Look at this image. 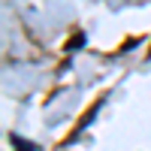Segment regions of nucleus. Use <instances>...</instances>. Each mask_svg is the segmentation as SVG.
<instances>
[{
    "mask_svg": "<svg viewBox=\"0 0 151 151\" xmlns=\"http://www.w3.org/2000/svg\"><path fill=\"white\" fill-rule=\"evenodd\" d=\"M79 45H85V33H76V36H73V40L67 42V52H76Z\"/></svg>",
    "mask_w": 151,
    "mask_h": 151,
    "instance_id": "2",
    "label": "nucleus"
},
{
    "mask_svg": "<svg viewBox=\"0 0 151 151\" xmlns=\"http://www.w3.org/2000/svg\"><path fill=\"white\" fill-rule=\"evenodd\" d=\"M9 142H12V145H18V148H24V151H30V148H40L36 142H27V139H21V136H9Z\"/></svg>",
    "mask_w": 151,
    "mask_h": 151,
    "instance_id": "1",
    "label": "nucleus"
}]
</instances>
